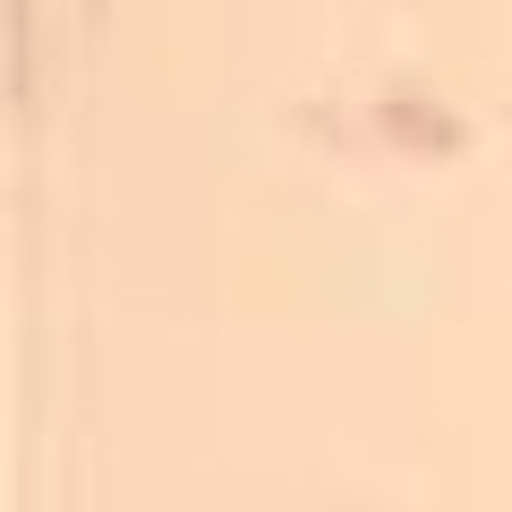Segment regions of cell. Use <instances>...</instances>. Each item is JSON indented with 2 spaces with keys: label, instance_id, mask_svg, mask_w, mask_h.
Here are the masks:
<instances>
[]
</instances>
